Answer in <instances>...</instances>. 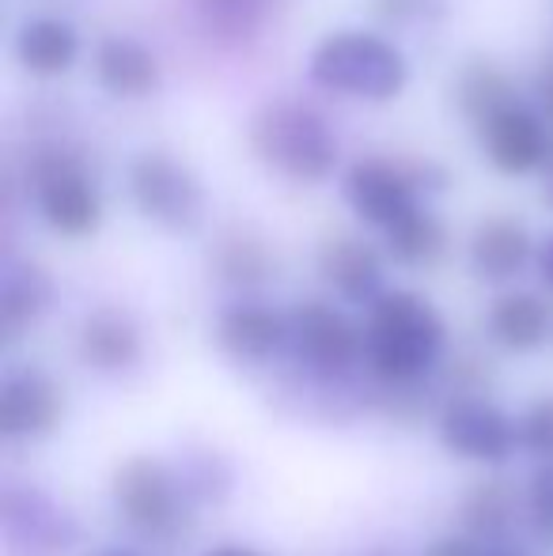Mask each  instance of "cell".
I'll list each match as a JSON object with an SVG mask.
<instances>
[{"label": "cell", "mask_w": 553, "mask_h": 556, "mask_svg": "<svg viewBox=\"0 0 553 556\" xmlns=\"http://www.w3.org/2000/svg\"><path fill=\"white\" fill-rule=\"evenodd\" d=\"M292 352L315 379H345L364 359V330L323 300H303L288 315Z\"/></svg>", "instance_id": "obj_6"}, {"label": "cell", "mask_w": 553, "mask_h": 556, "mask_svg": "<svg viewBox=\"0 0 553 556\" xmlns=\"http://www.w3.org/2000/svg\"><path fill=\"white\" fill-rule=\"evenodd\" d=\"M311 80L326 91L391 103L410 80L406 53L372 30H334L311 50Z\"/></svg>", "instance_id": "obj_2"}, {"label": "cell", "mask_w": 553, "mask_h": 556, "mask_svg": "<svg viewBox=\"0 0 553 556\" xmlns=\"http://www.w3.org/2000/svg\"><path fill=\"white\" fill-rule=\"evenodd\" d=\"M345 201L364 224L387 231L394 220L417 208V178L410 167H394L387 160H356L345 170Z\"/></svg>", "instance_id": "obj_11"}, {"label": "cell", "mask_w": 553, "mask_h": 556, "mask_svg": "<svg viewBox=\"0 0 553 556\" xmlns=\"http://www.w3.org/2000/svg\"><path fill=\"white\" fill-rule=\"evenodd\" d=\"M356 556H402L399 549H387V545H372V549L356 553Z\"/></svg>", "instance_id": "obj_36"}, {"label": "cell", "mask_w": 553, "mask_h": 556, "mask_svg": "<svg viewBox=\"0 0 553 556\" xmlns=\"http://www.w3.org/2000/svg\"><path fill=\"white\" fill-rule=\"evenodd\" d=\"M519 446L539 458H553V394L535 397L519 420Z\"/></svg>", "instance_id": "obj_27"}, {"label": "cell", "mask_w": 553, "mask_h": 556, "mask_svg": "<svg viewBox=\"0 0 553 556\" xmlns=\"http://www.w3.org/2000/svg\"><path fill=\"white\" fill-rule=\"evenodd\" d=\"M318 277L345 303H376L384 295V257L356 235H334L318 247Z\"/></svg>", "instance_id": "obj_14"}, {"label": "cell", "mask_w": 553, "mask_h": 556, "mask_svg": "<svg viewBox=\"0 0 553 556\" xmlns=\"http://www.w3.org/2000/svg\"><path fill=\"white\" fill-rule=\"evenodd\" d=\"M76 352H80V359L91 367V371L118 375V371H129V367L140 359L144 337H140L137 323L126 315V311L99 307L80 323Z\"/></svg>", "instance_id": "obj_15"}, {"label": "cell", "mask_w": 553, "mask_h": 556, "mask_svg": "<svg viewBox=\"0 0 553 556\" xmlns=\"http://www.w3.org/2000/svg\"><path fill=\"white\" fill-rule=\"evenodd\" d=\"M478 129L481 148L501 175H531V170L546 167V160L553 155L550 122L539 111H527L519 103L504 106L501 114H493Z\"/></svg>", "instance_id": "obj_12"}, {"label": "cell", "mask_w": 553, "mask_h": 556, "mask_svg": "<svg viewBox=\"0 0 553 556\" xmlns=\"http://www.w3.org/2000/svg\"><path fill=\"white\" fill-rule=\"evenodd\" d=\"M443 344H448V326L425 295L394 288L368 303L364 364L379 387L420 382L436 367Z\"/></svg>", "instance_id": "obj_1"}, {"label": "cell", "mask_w": 553, "mask_h": 556, "mask_svg": "<svg viewBox=\"0 0 553 556\" xmlns=\"http://www.w3.org/2000/svg\"><path fill=\"white\" fill-rule=\"evenodd\" d=\"M96 556H137V553H129V549H103V553H96Z\"/></svg>", "instance_id": "obj_37"}, {"label": "cell", "mask_w": 553, "mask_h": 556, "mask_svg": "<svg viewBox=\"0 0 553 556\" xmlns=\"http://www.w3.org/2000/svg\"><path fill=\"white\" fill-rule=\"evenodd\" d=\"M213 269L228 288H262L277 273V257L254 231H228L213 250Z\"/></svg>", "instance_id": "obj_23"}, {"label": "cell", "mask_w": 553, "mask_h": 556, "mask_svg": "<svg viewBox=\"0 0 553 556\" xmlns=\"http://www.w3.org/2000/svg\"><path fill=\"white\" fill-rule=\"evenodd\" d=\"M451 99H455L458 114L474 125H486L493 114H501L504 106L516 103L512 84L493 61H466L458 68L455 84H451Z\"/></svg>", "instance_id": "obj_22"}, {"label": "cell", "mask_w": 553, "mask_h": 556, "mask_svg": "<svg viewBox=\"0 0 553 556\" xmlns=\"http://www.w3.org/2000/svg\"><path fill=\"white\" fill-rule=\"evenodd\" d=\"M251 148L269 170L292 182H326L338 167V140L311 106L269 103L251 122Z\"/></svg>", "instance_id": "obj_3"}, {"label": "cell", "mask_w": 553, "mask_h": 556, "mask_svg": "<svg viewBox=\"0 0 553 556\" xmlns=\"http://www.w3.org/2000/svg\"><path fill=\"white\" fill-rule=\"evenodd\" d=\"M111 496L118 504L122 519L129 522V530H137L148 542L167 545L171 538H186L190 527V504H186V489L178 481V473L163 458L152 454H134L114 469Z\"/></svg>", "instance_id": "obj_4"}, {"label": "cell", "mask_w": 553, "mask_h": 556, "mask_svg": "<svg viewBox=\"0 0 553 556\" xmlns=\"http://www.w3.org/2000/svg\"><path fill=\"white\" fill-rule=\"evenodd\" d=\"M535 96H539V114L553 125V61L539 73V80H535Z\"/></svg>", "instance_id": "obj_31"}, {"label": "cell", "mask_w": 553, "mask_h": 556, "mask_svg": "<svg viewBox=\"0 0 553 556\" xmlns=\"http://www.w3.org/2000/svg\"><path fill=\"white\" fill-rule=\"evenodd\" d=\"M425 556H486V553H481V542H478V538H470V534L463 530V534L436 538V542L425 549Z\"/></svg>", "instance_id": "obj_29"}, {"label": "cell", "mask_w": 553, "mask_h": 556, "mask_svg": "<svg viewBox=\"0 0 553 556\" xmlns=\"http://www.w3.org/2000/svg\"><path fill=\"white\" fill-rule=\"evenodd\" d=\"M190 500H224L231 492V466L216 451H198L183 458V469H175Z\"/></svg>", "instance_id": "obj_25"}, {"label": "cell", "mask_w": 553, "mask_h": 556, "mask_svg": "<svg viewBox=\"0 0 553 556\" xmlns=\"http://www.w3.org/2000/svg\"><path fill=\"white\" fill-rule=\"evenodd\" d=\"M201 12L209 15V27L247 38L259 23V0H201Z\"/></svg>", "instance_id": "obj_28"}, {"label": "cell", "mask_w": 553, "mask_h": 556, "mask_svg": "<svg viewBox=\"0 0 553 556\" xmlns=\"http://www.w3.org/2000/svg\"><path fill=\"white\" fill-rule=\"evenodd\" d=\"M0 527H4V542L15 556H61L80 538L73 515L35 484H4Z\"/></svg>", "instance_id": "obj_7"}, {"label": "cell", "mask_w": 553, "mask_h": 556, "mask_svg": "<svg viewBox=\"0 0 553 556\" xmlns=\"http://www.w3.org/2000/svg\"><path fill=\"white\" fill-rule=\"evenodd\" d=\"M288 341H292L288 315L266 307V303H236L216 318V344L236 364H269Z\"/></svg>", "instance_id": "obj_13"}, {"label": "cell", "mask_w": 553, "mask_h": 556, "mask_svg": "<svg viewBox=\"0 0 553 556\" xmlns=\"http://www.w3.org/2000/svg\"><path fill=\"white\" fill-rule=\"evenodd\" d=\"M527 519H531L535 534L553 545V458H542V466L527 484Z\"/></svg>", "instance_id": "obj_26"}, {"label": "cell", "mask_w": 553, "mask_h": 556, "mask_svg": "<svg viewBox=\"0 0 553 556\" xmlns=\"http://www.w3.org/2000/svg\"><path fill=\"white\" fill-rule=\"evenodd\" d=\"M96 80L111 99H144L160 88V61L137 38L111 35L96 46Z\"/></svg>", "instance_id": "obj_17"}, {"label": "cell", "mask_w": 553, "mask_h": 556, "mask_svg": "<svg viewBox=\"0 0 553 556\" xmlns=\"http://www.w3.org/2000/svg\"><path fill=\"white\" fill-rule=\"evenodd\" d=\"M384 235H387V254L399 265H410V269L432 265L436 257L448 250V231H443V224L420 205L410 208L402 220H394Z\"/></svg>", "instance_id": "obj_24"}, {"label": "cell", "mask_w": 553, "mask_h": 556, "mask_svg": "<svg viewBox=\"0 0 553 556\" xmlns=\"http://www.w3.org/2000/svg\"><path fill=\"white\" fill-rule=\"evenodd\" d=\"M376 12L391 23H406L425 12V0H376Z\"/></svg>", "instance_id": "obj_30"}, {"label": "cell", "mask_w": 553, "mask_h": 556, "mask_svg": "<svg viewBox=\"0 0 553 556\" xmlns=\"http://www.w3.org/2000/svg\"><path fill=\"white\" fill-rule=\"evenodd\" d=\"M15 58L30 76H65L80 58V35L73 23L38 15L23 23L15 35Z\"/></svg>", "instance_id": "obj_20"}, {"label": "cell", "mask_w": 553, "mask_h": 556, "mask_svg": "<svg viewBox=\"0 0 553 556\" xmlns=\"http://www.w3.org/2000/svg\"><path fill=\"white\" fill-rule=\"evenodd\" d=\"M553 333L550 300L535 292H508L489 307V337L508 352H535Z\"/></svg>", "instance_id": "obj_19"}, {"label": "cell", "mask_w": 553, "mask_h": 556, "mask_svg": "<svg viewBox=\"0 0 553 556\" xmlns=\"http://www.w3.org/2000/svg\"><path fill=\"white\" fill-rule=\"evenodd\" d=\"M53 303V280L42 265L35 262H15L4 269L0 280V341L15 344L23 333L38 326V318L50 311Z\"/></svg>", "instance_id": "obj_18"}, {"label": "cell", "mask_w": 553, "mask_h": 556, "mask_svg": "<svg viewBox=\"0 0 553 556\" xmlns=\"http://www.w3.org/2000/svg\"><path fill=\"white\" fill-rule=\"evenodd\" d=\"M458 522L470 538L489 545H504L512 527L519 522V496L504 477H486L470 484L458 504Z\"/></svg>", "instance_id": "obj_21"}, {"label": "cell", "mask_w": 553, "mask_h": 556, "mask_svg": "<svg viewBox=\"0 0 553 556\" xmlns=\"http://www.w3.org/2000/svg\"><path fill=\"white\" fill-rule=\"evenodd\" d=\"M205 556H266V553L251 549V545H213Z\"/></svg>", "instance_id": "obj_33"}, {"label": "cell", "mask_w": 553, "mask_h": 556, "mask_svg": "<svg viewBox=\"0 0 553 556\" xmlns=\"http://www.w3.org/2000/svg\"><path fill=\"white\" fill-rule=\"evenodd\" d=\"M486 556H535V553L516 549V545H493V549H486Z\"/></svg>", "instance_id": "obj_35"}, {"label": "cell", "mask_w": 553, "mask_h": 556, "mask_svg": "<svg viewBox=\"0 0 553 556\" xmlns=\"http://www.w3.org/2000/svg\"><path fill=\"white\" fill-rule=\"evenodd\" d=\"M440 443L451 454L481 466H501L512 458L519 443V425H512L508 413L478 394H458L443 402L440 409Z\"/></svg>", "instance_id": "obj_9"}, {"label": "cell", "mask_w": 553, "mask_h": 556, "mask_svg": "<svg viewBox=\"0 0 553 556\" xmlns=\"http://www.w3.org/2000/svg\"><path fill=\"white\" fill-rule=\"evenodd\" d=\"M535 254L531 231L512 216H489L470 235V269L489 285H508Z\"/></svg>", "instance_id": "obj_16"}, {"label": "cell", "mask_w": 553, "mask_h": 556, "mask_svg": "<svg viewBox=\"0 0 553 556\" xmlns=\"http://www.w3.org/2000/svg\"><path fill=\"white\" fill-rule=\"evenodd\" d=\"M539 277H542V285L553 292V231L542 239V247H539Z\"/></svg>", "instance_id": "obj_32"}, {"label": "cell", "mask_w": 553, "mask_h": 556, "mask_svg": "<svg viewBox=\"0 0 553 556\" xmlns=\"http://www.w3.org/2000/svg\"><path fill=\"white\" fill-rule=\"evenodd\" d=\"M65 417V390L42 367H8L0 382V432L8 440H46Z\"/></svg>", "instance_id": "obj_10"}, {"label": "cell", "mask_w": 553, "mask_h": 556, "mask_svg": "<svg viewBox=\"0 0 553 556\" xmlns=\"http://www.w3.org/2000/svg\"><path fill=\"white\" fill-rule=\"evenodd\" d=\"M35 201L46 227L65 235V239H84L103 224L99 186L68 155L53 152L35 163Z\"/></svg>", "instance_id": "obj_8"}, {"label": "cell", "mask_w": 553, "mask_h": 556, "mask_svg": "<svg viewBox=\"0 0 553 556\" xmlns=\"http://www.w3.org/2000/svg\"><path fill=\"white\" fill-rule=\"evenodd\" d=\"M542 201L553 208V155L546 160V167H542Z\"/></svg>", "instance_id": "obj_34"}, {"label": "cell", "mask_w": 553, "mask_h": 556, "mask_svg": "<svg viewBox=\"0 0 553 556\" xmlns=\"http://www.w3.org/2000/svg\"><path fill=\"white\" fill-rule=\"evenodd\" d=\"M129 198L148 224L171 235H193L209 216L201 178L167 152H140L129 163Z\"/></svg>", "instance_id": "obj_5"}]
</instances>
